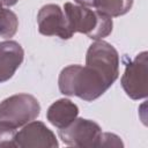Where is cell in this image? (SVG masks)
Returning <instances> with one entry per match:
<instances>
[{
  "label": "cell",
  "instance_id": "1",
  "mask_svg": "<svg viewBox=\"0 0 148 148\" xmlns=\"http://www.w3.org/2000/svg\"><path fill=\"white\" fill-rule=\"evenodd\" d=\"M118 72L105 59L86 56V66L71 65L59 75L61 94L77 96L87 102L103 95L117 80Z\"/></svg>",
  "mask_w": 148,
  "mask_h": 148
},
{
  "label": "cell",
  "instance_id": "2",
  "mask_svg": "<svg viewBox=\"0 0 148 148\" xmlns=\"http://www.w3.org/2000/svg\"><path fill=\"white\" fill-rule=\"evenodd\" d=\"M64 13L73 34L82 32L91 39L99 40L112 31L111 17L97 10L66 2L64 6Z\"/></svg>",
  "mask_w": 148,
  "mask_h": 148
},
{
  "label": "cell",
  "instance_id": "3",
  "mask_svg": "<svg viewBox=\"0 0 148 148\" xmlns=\"http://www.w3.org/2000/svg\"><path fill=\"white\" fill-rule=\"evenodd\" d=\"M39 111V103L32 95H13L0 103V123L17 128L35 120Z\"/></svg>",
  "mask_w": 148,
  "mask_h": 148
},
{
  "label": "cell",
  "instance_id": "4",
  "mask_svg": "<svg viewBox=\"0 0 148 148\" xmlns=\"http://www.w3.org/2000/svg\"><path fill=\"white\" fill-rule=\"evenodd\" d=\"M101 135V127L96 123L83 118H75L68 126L59 128V136L62 142L73 147H99Z\"/></svg>",
  "mask_w": 148,
  "mask_h": 148
},
{
  "label": "cell",
  "instance_id": "5",
  "mask_svg": "<svg viewBox=\"0 0 148 148\" xmlns=\"http://www.w3.org/2000/svg\"><path fill=\"white\" fill-rule=\"evenodd\" d=\"M147 52L143 51L126 65L121 76V86L125 92L133 99L145 98L148 94Z\"/></svg>",
  "mask_w": 148,
  "mask_h": 148
},
{
  "label": "cell",
  "instance_id": "6",
  "mask_svg": "<svg viewBox=\"0 0 148 148\" xmlns=\"http://www.w3.org/2000/svg\"><path fill=\"white\" fill-rule=\"evenodd\" d=\"M38 30L45 36H59L62 39H68L73 36L68 27L65 13L58 5H45L40 8L37 15Z\"/></svg>",
  "mask_w": 148,
  "mask_h": 148
},
{
  "label": "cell",
  "instance_id": "7",
  "mask_svg": "<svg viewBox=\"0 0 148 148\" xmlns=\"http://www.w3.org/2000/svg\"><path fill=\"white\" fill-rule=\"evenodd\" d=\"M15 147L22 148H54L58 147L56 135L40 121L27 124L15 134Z\"/></svg>",
  "mask_w": 148,
  "mask_h": 148
},
{
  "label": "cell",
  "instance_id": "8",
  "mask_svg": "<svg viewBox=\"0 0 148 148\" xmlns=\"http://www.w3.org/2000/svg\"><path fill=\"white\" fill-rule=\"evenodd\" d=\"M23 49L14 40L0 43V83L9 80L23 61Z\"/></svg>",
  "mask_w": 148,
  "mask_h": 148
},
{
  "label": "cell",
  "instance_id": "9",
  "mask_svg": "<svg viewBox=\"0 0 148 148\" xmlns=\"http://www.w3.org/2000/svg\"><path fill=\"white\" fill-rule=\"evenodd\" d=\"M77 106L69 99L61 98L54 102L47 110V120L58 128H64L68 126L77 116Z\"/></svg>",
  "mask_w": 148,
  "mask_h": 148
},
{
  "label": "cell",
  "instance_id": "10",
  "mask_svg": "<svg viewBox=\"0 0 148 148\" xmlns=\"http://www.w3.org/2000/svg\"><path fill=\"white\" fill-rule=\"evenodd\" d=\"M133 5V0H96L95 10L110 17L126 14Z\"/></svg>",
  "mask_w": 148,
  "mask_h": 148
},
{
  "label": "cell",
  "instance_id": "11",
  "mask_svg": "<svg viewBox=\"0 0 148 148\" xmlns=\"http://www.w3.org/2000/svg\"><path fill=\"white\" fill-rule=\"evenodd\" d=\"M18 28V20L15 13L7 9L0 2V36L3 38L13 37Z\"/></svg>",
  "mask_w": 148,
  "mask_h": 148
},
{
  "label": "cell",
  "instance_id": "12",
  "mask_svg": "<svg viewBox=\"0 0 148 148\" xmlns=\"http://www.w3.org/2000/svg\"><path fill=\"white\" fill-rule=\"evenodd\" d=\"M16 128L0 123V147H15Z\"/></svg>",
  "mask_w": 148,
  "mask_h": 148
},
{
  "label": "cell",
  "instance_id": "13",
  "mask_svg": "<svg viewBox=\"0 0 148 148\" xmlns=\"http://www.w3.org/2000/svg\"><path fill=\"white\" fill-rule=\"evenodd\" d=\"M99 147H123V142L120 141V138L111 134V133H103L101 135Z\"/></svg>",
  "mask_w": 148,
  "mask_h": 148
},
{
  "label": "cell",
  "instance_id": "14",
  "mask_svg": "<svg viewBox=\"0 0 148 148\" xmlns=\"http://www.w3.org/2000/svg\"><path fill=\"white\" fill-rule=\"evenodd\" d=\"M17 1H18V0H0V2H1L2 5H5V6H13V5H15Z\"/></svg>",
  "mask_w": 148,
  "mask_h": 148
}]
</instances>
